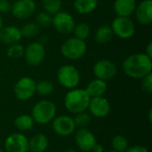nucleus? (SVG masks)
Here are the masks:
<instances>
[{
	"label": "nucleus",
	"instance_id": "nucleus-1",
	"mask_svg": "<svg viewBox=\"0 0 152 152\" xmlns=\"http://www.w3.org/2000/svg\"><path fill=\"white\" fill-rule=\"evenodd\" d=\"M122 68L126 76L134 79H142L151 73L152 60L145 53H134L126 57Z\"/></svg>",
	"mask_w": 152,
	"mask_h": 152
},
{
	"label": "nucleus",
	"instance_id": "nucleus-2",
	"mask_svg": "<svg viewBox=\"0 0 152 152\" xmlns=\"http://www.w3.org/2000/svg\"><path fill=\"white\" fill-rule=\"evenodd\" d=\"M90 99L85 89H70L64 97V107L72 114L85 112L88 109Z\"/></svg>",
	"mask_w": 152,
	"mask_h": 152
},
{
	"label": "nucleus",
	"instance_id": "nucleus-3",
	"mask_svg": "<svg viewBox=\"0 0 152 152\" xmlns=\"http://www.w3.org/2000/svg\"><path fill=\"white\" fill-rule=\"evenodd\" d=\"M56 106L49 100H41L32 108L31 117L35 123L38 125H46L53 121L56 117Z\"/></svg>",
	"mask_w": 152,
	"mask_h": 152
},
{
	"label": "nucleus",
	"instance_id": "nucleus-4",
	"mask_svg": "<svg viewBox=\"0 0 152 152\" xmlns=\"http://www.w3.org/2000/svg\"><path fill=\"white\" fill-rule=\"evenodd\" d=\"M87 45L85 40L79 39L77 37H69L61 45V54L72 61L78 60L82 58L86 53Z\"/></svg>",
	"mask_w": 152,
	"mask_h": 152
},
{
	"label": "nucleus",
	"instance_id": "nucleus-5",
	"mask_svg": "<svg viewBox=\"0 0 152 152\" xmlns=\"http://www.w3.org/2000/svg\"><path fill=\"white\" fill-rule=\"evenodd\" d=\"M57 79L61 86L67 89L76 88L80 82L79 70L73 65H63L57 71Z\"/></svg>",
	"mask_w": 152,
	"mask_h": 152
},
{
	"label": "nucleus",
	"instance_id": "nucleus-6",
	"mask_svg": "<svg viewBox=\"0 0 152 152\" xmlns=\"http://www.w3.org/2000/svg\"><path fill=\"white\" fill-rule=\"evenodd\" d=\"M113 34L121 39L131 38L135 33V25L129 17L117 16L111 22Z\"/></svg>",
	"mask_w": 152,
	"mask_h": 152
},
{
	"label": "nucleus",
	"instance_id": "nucleus-7",
	"mask_svg": "<svg viewBox=\"0 0 152 152\" xmlns=\"http://www.w3.org/2000/svg\"><path fill=\"white\" fill-rule=\"evenodd\" d=\"M37 82L30 77L20 78L14 85L13 93L19 101H28L36 94Z\"/></svg>",
	"mask_w": 152,
	"mask_h": 152
},
{
	"label": "nucleus",
	"instance_id": "nucleus-8",
	"mask_svg": "<svg viewBox=\"0 0 152 152\" xmlns=\"http://www.w3.org/2000/svg\"><path fill=\"white\" fill-rule=\"evenodd\" d=\"M45 48L41 43L32 42L24 49V59L30 66H38L45 58Z\"/></svg>",
	"mask_w": 152,
	"mask_h": 152
},
{
	"label": "nucleus",
	"instance_id": "nucleus-9",
	"mask_svg": "<svg viewBox=\"0 0 152 152\" xmlns=\"http://www.w3.org/2000/svg\"><path fill=\"white\" fill-rule=\"evenodd\" d=\"M53 132L61 137H67L74 134L76 130V126L73 118L68 115L57 116L53 119Z\"/></svg>",
	"mask_w": 152,
	"mask_h": 152
},
{
	"label": "nucleus",
	"instance_id": "nucleus-10",
	"mask_svg": "<svg viewBox=\"0 0 152 152\" xmlns=\"http://www.w3.org/2000/svg\"><path fill=\"white\" fill-rule=\"evenodd\" d=\"M54 28L61 34H70L73 32L76 26L73 16L67 12H58L53 15V21Z\"/></svg>",
	"mask_w": 152,
	"mask_h": 152
},
{
	"label": "nucleus",
	"instance_id": "nucleus-11",
	"mask_svg": "<svg viewBox=\"0 0 152 152\" xmlns=\"http://www.w3.org/2000/svg\"><path fill=\"white\" fill-rule=\"evenodd\" d=\"M37 4L34 0H17L11 7L12 14L19 20L30 18L36 12Z\"/></svg>",
	"mask_w": 152,
	"mask_h": 152
},
{
	"label": "nucleus",
	"instance_id": "nucleus-12",
	"mask_svg": "<svg viewBox=\"0 0 152 152\" xmlns=\"http://www.w3.org/2000/svg\"><path fill=\"white\" fill-rule=\"evenodd\" d=\"M93 71L96 78L107 81L115 77L118 73V69L113 61L110 60H101L94 64Z\"/></svg>",
	"mask_w": 152,
	"mask_h": 152
},
{
	"label": "nucleus",
	"instance_id": "nucleus-13",
	"mask_svg": "<svg viewBox=\"0 0 152 152\" xmlns=\"http://www.w3.org/2000/svg\"><path fill=\"white\" fill-rule=\"evenodd\" d=\"M28 150V139L23 134H12L4 141L5 152H27Z\"/></svg>",
	"mask_w": 152,
	"mask_h": 152
},
{
	"label": "nucleus",
	"instance_id": "nucleus-14",
	"mask_svg": "<svg viewBox=\"0 0 152 152\" xmlns=\"http://www.w3.org/2000/svg\"><path fill=\"white\" fill-rule=\"evenodd\" d=\"M75 141L78 149L84 152L92 151L97 142L95 135L88 128H79L76 132Z\"/></svg>",
	"mask_w": 152,
	"mask_h": 152
},
{
	"label": "nucleus",
	"instance_id": "nucleus-15",
	"mask_svg": "<svg viewBox=\"0 0 152 152\" xmlns=\"http://www.w3.org/2000/svg\"><path fill=\"white\" fill-rule=\"evenodd\" d=\"M90 113L95 118H105L110 112V102L103 96L90 99L88 109Z\"/></svg>",
	"mask_w": 152,
	"mask_h": 152
},
{
	"label": "nucleus",
	"instance_id": "nucleus-16",
	"mask_svg": "<svg viewBox=\"0 0 152 152\" xmlns=\"http://www.w3.org/2000/svg\"><path fill=\"white\" fill-rule=\"evenodd\" d=\"M139 23L150 25L152 22V0H142L134 10Z\"/></svg>",
	"mask_w": 152,
	"mask_h": 152
},
{
	"label": "nucleus",
	"instance_id": "nucleus-17",
	"mask_svg": "<svg viewBox=\"0 0 152 152\" xmlns=\"http://www.w3.org/2000/svg\"><path fill=\"white\" fill-rule=\"evenodd\" d=\"M20 29L15 26L3 27L0 30V40L5 45H12L19 43L21 39Z\"/></svg>",
	"mask_w": 152,
	"mask_h": 152
},
{
	"label": "nucleus",
	"instance_id": "nucleus-18",
	"mask_svg": "<svg viewBox=\"0 0 152 152\" xmlns=\"http://www.w3.org/2000/svg\"><path fill=\"white\" fill-rule=\"evenodd\" d=\"M136 5V0H115L113 8L117 16L130 17L134 12Z\"/></svg>",
	"mask_w": 152,
	"mask_h": 152
},
{
	"label": "nucleus",
	"instance_id": "nucleus-19",
	"mask_svg": "<svg viewBox=\"0 0 152 152\" xmlns=\"http://www.w3.org/2000/svg\"><path fill=\"white\" fill-rule=\"evenodd\" d=\"M86 92L90 96V98L103 96L107 90V83L99 78H94L88 83L86 87Z\"/></svg>",
	"mask_w": 152,
	"mask_h": 152
},
{
	"label": "nucleus",
	"instance_id": "nucleus-20",
	"mask_svg": "<svg viewBox=\"0 0 152 152\" xmlns=\"http://www.w3.org/2000/svg\"><path fill=\"white\" fill-rule=\"evenodd\" d=\"M48 145V138L44 134H37L28 140V149L32 152H45Z\"/></svg>",
	"mask_w": 152,
	"mask_h": 152
},
{
	"label": "nucleus",
	"instance_id": "nucleus-21",
	"mask_svg": "<svg viewBox=\"0 0 152 152\" xmlns=\"http://www.w3.org/2000/svg\"><path fill=\"white\" fill-rule=\"evenodd\" d=\"M113 36L114 34L110 26L102 25L97 28L94 35V39L99 45H106L112 40Z\"/></svg>",
	"mask_w": 152,
	"mask_h": 152
},
{
	"label": "nucleus",
	"instance_id": "nucleus-22",
	"mask_svg": "<svg viewBox=\"0 0 152 152\" xmlns=\"http://www.w3.org/2000/svg\"><path fill=\"white\" fill-rule=\"evenodd\" d=\"M98 5V0H74V8L80 14L93 12Z\"/></svg>",
	"mask_w": 152,
	"mask_h": 152
},
{
	"label": "nucleus",
	"instance_id": "nucleus-23",
	"mask_svg": "<svg viewBox=\"0 0 152 152\" xmlns=\"http://www.w3.org/2000/svg\"><path fill=\"white\" fill-rule=\"evenodd\" d=\"M35 125V121L30 115L22 114L18 116L14 120V126L21 132L28 131L33 128Z\"/></svg>",
	"mask_w": 152,
	"mask_h": 152
},
{
	"label": "nucleus",
	"instance_id": "nucleus-24",
	"mask_svg": "<svg viewBox=\"0 0 152 152\" xmlns=\"http://www.w3.org/2000/svg\"><path fill=\"white\" fill-rule=\"evenodd\" d=\"M54 90L53 84L48 80H41L37 83L36 93H37L41 96H49L53 94Z\"/></svg>",
	"mask_w": 152,
	"mask_h": 152
},
{
	"label": "nucleus",
	"instance_id": "nucleus-25",
	"mask_svg": "<svg viewBox=\"0 0 152 152\" xmlns=\"http://www.w3.org/2000/svg\"><path fill=\"white\" fill-rule=\"evenodd\" d=\"M20 29L21 37L26 38H32L38 35L39 33V26L34 22H28L23 25Z\"/></svg>",
	"mask_w": 152,
	"mask_h": 152
},
{
	"label": "nucleus",
	"instance_id": "nucleus-26",
	"mask_svg": "<svg viewBox=\"0 0 152 152\" xmlns=\"http://www.w3.org/2000/svg\"><path fill=\"white\" fill-rule=\"evenodd\" d=\"M61 0H43L44 11L51 15H54L61 9Z\"/></svg>",
	"mask_w": 152,
	"mask_h": 152
},
{
	"label": "nucleus",
	"instance_id": "nucleus-27",
	"mask_svg": "<svg viewBox=\"0 0 152 152\" xmlns=\"http://www.w3.org/2000/svg\"><path fill=\"white\" fill-rule=\"evenodd\" d=\"M111 145H112L113 151H116L118 152H125L126 151V149L129 147L127 139L124 135H121V134H118L113 137L111 141Z\"/></svg>",
	"mask_w": 152,
	"mask_h": 152
},
{
	"label": "nucleus",
	"instance_id": "nucleus-28",
	"mask_svg": "<svg viewBox=\"0 0 152 152\" xmlns=\"http://www.w3.org/2000/svg\"><path fill=\"white\" fill-rule=\"evenodd\" d=\"M74 123L76 127L79 128H87V126L91 123V116L86 112H81L75 114V117L73 118Z\"/></svg>",
	"mask_w": 152,
	"mask_h": 152
},
{
	"label": "nucleus",
	"instance_id": "nucleus-29",
	"mask_svg": "<svg viewBox=\"0 0 152 152\" xmlns=\"http://www.w3.org/2000/svg\"><path fill=\"white\" fill-rule=\"evenodd\" d=\"M73 32L75 34V37H77L82 40H86V38H88V37L90 35L91 28L88 24L82 22V23H79L77 26H75Z\"/></svg>",
	"mask_w": 152,
	"mask_h": 152
},
{
	"label": "nucleus",
	"instance_id": "nucleus-30",
	"mask_svg": "<svg viewBox=\"0 0 152 152\" xmlns=\"http://www.w3.org/2000/svg\"><path fill=\"white\" fill-rule=\"evenodd\" d=\"M23 54H24V47L18 43L10 45L6 51V55L11 59H19L22 57Z\"/></svg>",
	"mask_w": 152,
	"mask_h": 152
},
{
	"label": "nucleus",
	"instance_id": "nucleus-31",
	"mask_svg": "<svg viewBox=\"0 0 152 152\" xmlns=\"http://www.w3.org/2000/svg\"><path fill=\"white\" fill-rule=\"evenodd\" d=\"M53 15L47 13L46 12H40L36 16V22L38 26L41 27H49L52 25Z\"/></svg>",
	"mask_w": 152,
	"mask_h": 152
},
{
	"label": "nucleus",
	"instance_id": "nucleus-32",
	"mask_svg": "<svg viewBox=\"0 0 152 152\" xmlns=\"http://www.w3.org/2000/svg\"><path fill=\"white\" fill-rule=\"evenodd\" d=\"M142 88L144 92L148 94L152 93V74L150 73L149 75L145 76L142 78Z\"/></svg>",
	"mask_w": 152,
	"mask_h": 152
},
{
	"label": "nucleus",
	"instance_id": "nucleus-33",
	"mask_svg": "<svg viewBox=\"0 0 152 152\" xmlns=\"http://www.w3.org/2000/svg\"><path fill=\"white\" fill-rule=\"evenodd\" d=\"M12 4L8 0H0V13H6L11 11Z\"/></svg>",
	"mask_w": 152,
	"mask_h": 152
},
{
	"label": "nucleus",
	"instance_id": "nucleus-34",
	"mask_svg": "<svg viewBox=\"0 0 152 152\" xmlns=\"http://www.w3.org/2000/svg\"><path fill=\"white\" fill-rule=\"evenodd\" d=\"M125 152H149V150L142 145H134L128 147Z\"/></svg>",
	"mask_w": 152,
	"mask_h": 152
},
{
	"label": "nucleus",
	"instance_id": "nucleus-35",
	"mask_svg": "<svg viewBox=\"0 0 152 152\" xmlns=\"http://www.w3.org/2000/svg\"><path fill=\"white\" fill-rule=\"evenodd\" d=\"M146 55H148L150 58H151L152 59V43L151 42H150L149 43V45H148V46H147V48H146V52L144 53Z\"/></svg>",
	"mask_w": 152,
	"mask_h": 152
},
{
	"label": "nucleus",
	"instance_id": "nucleus-36",
	"mask_svg": "<svg viewBox=\"0 0 152 152\" xmlns=\"http://www.w3.org/2000/svg\"><path fill=\"white\" fill-rule=\"evenodd\" d=\"M92 151L94 152H103V147L100 144V143H95V145L94 146Z\"/></svg>",
	"mask_w": 152,
	"mask_h": 152
},
{
	"label": "nucleus",
	"instance_id": "nucleus-37",
	"mask_svg": "<svg viewBox=\"0 0 152 152\" xmlns=\"http://www.w3.org/2000/svg\"><path fill=\"white\" fill-rule=\"evenodd\" d=\"M148 119H149V122H150V123H152V109H151V110H149Z\"/></svg>",
	"mask_w": 152,
	"mask_h": 152
},
{
	"label": "nucleus",
	"instance_id": "nucleus-38",
	"mask_svg": "<svg viewBox=\"0 0 152 152\" xmlns=\"http://www.w3.org/2000/svg\"><path fill=\"white\" fill-rule=\"evenodd\" d=\"M3 27H4V20H3V18H2L1 15H0V30L2 29Z\"/></svg>",
	"mask_w": 152,
	"mask_h": 152
},
{
	"label": "nucleus",
	"instance_id": "nucleus-39",
	"mask_svg": "<svg viewBox=\"0 0 152 152\" xmlns=\"http://www.w3.org/2000/svg\"><path fill=\"white\" fill-rule=\"evenodd\" d=\"M62 152H76V151H74V150L71 149V148H68V149H65Z\"/></svg>",
	"mask_w": 152,
	"mask_h": 152
},
{
	"label": "nucleus",
	"instance_id": "nucleus-40",
	"mask_svg": "<svg viewBox=\"0 0 152 152\" xmlns=\"http://www.w3.org/2000/svg\"><path fill=\"white\" fill-rule=\"evenodd\" d=\"M106 152H118V151H113V150H112V151H106Z\"/></svg>",
	"mask_w": 152,
	"mask_h": 152
},
{
	"label": "nucleus",
	"instance_id": "nucleus-41",
	"mask_svg": "<svg viewBox=\"0 0 152 152\" xmlns=\"http://www.w3.org/2000/svg\"><path fill=\"white\" fill-rule=\"evenodd\" d=\"M0 152H4V151H3L2 149H0Z\"/></svg>",
	"mask_w": 152,
	"mask_h": 152
},
{
	"label": "nucleus",
	"instance_id": "nucleus-42",
	"mask_svg": "<svg viewBox=\"0 0 152 152\" xmlns=\"http://www.w3.org/2000/svg\"><path fill=\"white\" fill-rule=\"evenodd\" d=\"M27 152H32V151H29V150H28V151H27Z\"/></svg>",
	"mask_w": 152,
	"mask_h": 152
}]
</instances>
